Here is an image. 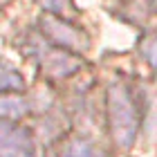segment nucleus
<instances>
[{"instance_id": "6", "label": "nucleus", "mask_w": 157, "mask_h": 157, "mask_svg": "<svg viewBox=\"0 0 157 157\" xmlns=\"http://www.w3.org/2000/svg\"><path fill=\"white\" fill-rule=\"evenodd\" d=\"M61 157H105V153L101 148H97L94 144H90V141L74 139L67 144V148L63 151Z\"/></svg>"}, {"instance_id": "2", "label": "nucleus", "mask_w": 157, "mask_h": 157, "mask_svg": "<svg viewBox=\"0 0 157 157\" xmlns=\"http://www.w3.org/2000/svg\"><path fill=\"white\" fill-rule=\"evenodd\" d=\"M34 141L25 128L0 121V157H34Z\"/></svg>"}, {"instance_id": "8", "label": "nucleus", "mask_w": 157, "mask_h": 157, "mask_svg": "<svg viewBox=\"0 0 157 157\" xmlns=\"http://www.w3.org/2000/svg\"><path fill=\"white\" fill-rule=\"evenodd\" d=\"M144 56H146V61L151 63V67L157 70V34H153V38L146 40V45H144Z\"/></svg>"}, {"instance_id": "1", "label": "nucleus", "mask_w": 157, "mask_h": 157, "mask_svg": "<svg viewBox=\"0 0 157 157\" xmlns=\"http://www.w3.org/2000/svg\"><path fill=\"white\" fill-rule=\"evenodd\" d=\"M108 115H110V130L119 146L128 148L137 137L139 128V112L132 101L130 90L124 83L110 85L108 92Z\"/></svg>"}, {"instance_id": "9", "label": "nucleus", "mask_w": 157, "mask_h": 157, "mask_svg": "<svg viewBox=\"0 0 157 157\" xmlns=\"http://www.w3.org/2000/svg\"><path fill=\"white\" fill-rule=\"evenodd\" d=\"M38 2L45 7V9L54 11V13H63V11L72 9V2H70V0H38Z\"/></svg>"}, {"instance_id": "4", "label": "nucleus", "mask_w": 157, "mask_h": 157, "mask_svg": "<svg viewBox=\"0 0 157 157\" xmlns=\"http://www.w3.org/2000/svg\"><path fill=\"white\" fill-rule=\"evenodd\" d=\"M43 65H45V70L49 74H54V76H67L78 67V61L72 59V56H67L65 52H52L45 59Z\"/></svg>"}, {"instance_id": "5", "label": "nucleus", "mask_w": 157, "mask_h": 157, "mask_svg": "<svg viewBox=\"0 0 157 157\" xmlns=\"http://www.w3.org/2000/svg\"><path fill=\"white\" fill-rule=\"evenodd\" d=\"M27 112V101L13 94L0 97V119H18Z\"/></svg>"}, {"instance_id": "3", "label": "nucleus", "mask_w": 157, "mask_h": 157, "mask_svg": "<svg viewBox=\"0 0 157 157\" xmlns=\"http://www.w3.org/2000/svg\"><path fill=\"white\" fill-rule=\"evenodd\" d=\"M40 25H43V32L61 47H70V49H76L78 52V49H88V45H90V40L83 32L65 25L63 20L54 18V16H43Z\"/></svg>"}, {"instance_id": "7", "label": "nucleus", "mask_w": 157, "mask_h": 157, "mask_svg": "<svg viewBox=\"0 0 157 157\" xmlns=\"http://www.w3.org/2000/svg\"><path fill=\"white\" fill-rule=\"evenodd\" d=\"M7 88H23V78L18 72L0 65V90H7Z\"/></svg>"}]
</instances>
